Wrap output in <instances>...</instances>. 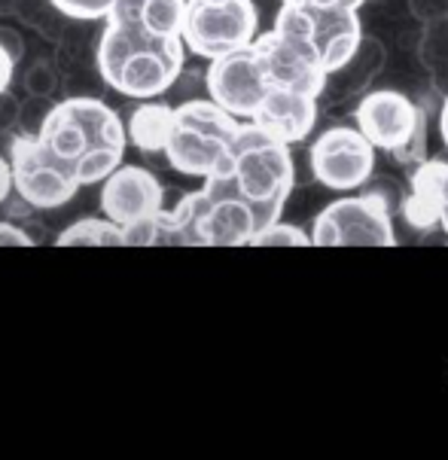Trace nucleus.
Segmentation results:
<instances>
[{
  "mask_svg": "<svg viewBox=\"0 0 448 460\" xmlns=\"http://www.w3.org/2000/svg\"><path fill=\"white\" fill-rule=\"evenodd\" d=\"M254 247H309V232L299 229V226H290V223H281L274 220L269 223L265 229H259L254 238H250Z\"/></svg>",
  "mask_w": 448,
  "mask_h": 460,
  "instance_id": "21",
  "label": "nucleus"
},
{
  "mask_svg": "<svg viewBox=\"0 0 448 460\" xmlns=\"http://www.w3.org/2000/svg\"><path fill=\"white\" fill-rule=\"evenodd\" d=\"M37 238L13 220H0V247H31Z\"/></svg>",
  "mask_w": 448,
  "mask_h": 460,
  "instance_id": "27",
  "label": "nucleus"
},
{
  "mask_svg": "<svg viewBox=\"0 0 448 460\" xmlns=\"http://www.w3.org/2000/svg\"><path fill=\"white\" fill-rule=\"evenodd\" d=\"M360 37H363V31H360V25H354V28L333 31L327 40L318 43L320 67H324V74H333V70H339L345 61H348L354 52H357Z\"/></svg>",
  "mask_w": 448,
  "mask_h": 460,
  "instance_id": "19",
  "label": "nucleus"
},
{
  "mask_svg": "<svg viewBox=\"0 0 448 460\" xmlns=\"http://www.w3.org/2000/svg\"><path fill=\"white\" fill-rule=\"evenodd\" d=\"M259 34V19L250 0H186L180 40L199 58H220Z\"/></svg>",
  "mask_w": 448,
  "mask_h": 460,
  "instance_id": "6",
  "label": "nucleus"
},
{
  "mask_svg": "<svg viewBox=\"0 0 448 460\" xmlns=\"http://www.w3.org/2000/svg\"><path fill=\"white\" fill-rule=\"evenodd\" d=\"M122 229L107 217H85L70 223L65 232H58L55 247H122Z\"/></svg>",
  "mask_w": 448,
  "mask_h": 460,
  "instance_id": "16",
  "label": "nucleus"
},
{
  "mask_svg": "<svg viewBox=\"0 0 448 460\" xmlns=\"http://www.w3.org/2000/svg\"><path fill=\"white\" fill-rule=\"evenodd\" d=\"M250 49H254L269 89H287V92H302V95L320 98L327 74L320 67L318 43L284 37L274 28H269L265 34L254 37Z\"/></svg>",
  "mask_w": 448,
  "mask_h": 460,
  "instance_id": "9",
  "label": "nucleus"
},
{
  "mask_svg": "<svg viewBox=\"0 0 448 460\" xmlns=\"http://www.w3.org/2000/svg\"><path fill=\"white\" fill-rule=\"evenodd\" d=\"M10 15L25 22L28 28L40 31L46 40H58L61 28H65V22H67V15H61L55 10L52 0H13Z\"/></svg>",
  "mask_w": 448,
  "mask_h": 460,
  "instance_id": "17",
  "label": "nucleus"
},
{
  "mask_svg": "<svg viewBox=\"0 0 448 460\" xmlns=\"http://www.w3.org/2000/svg\"><path fill=\"white\" fill-rule=\"evenodd\" d=\"M13 196V171H10V159H6V153L0 150V208L10 201Z\"/></svg>",
  "mask_w": 448,
  "mask_h": 460,
  "instance_id": "29",
  "label": "nucleus"
},
{
  "mask_svg": "<svg viewBox=\"0 0 448 460\" xmlns=\"http://www.w3.org/2000/svg\"><path fill=\"white\" fill-rule=\"evenodd\" d=\"M390 155H394V162H399V165H406V168H415V165H421V162L427 159V116L418 122L415 135L408 137L403 146L390 150Z\"/></svg>",
  "mask_w": 448,
  "mask_h": 460,
  "instance_id": "23",
  "label": "nucleus"
},
{
  "mask_svg": "<svg viewBox=\"0 0 448 460\" xmlns=\"http://www.w3.org/2000/svg\"><path fill=\"white\" fill-rule=\"evenodd\" d=\"M421 40H418V61L427 74H434L443 65H448V15L445 19L427 22L421 25Z\"/></svg>",
  "mask_w": 448,
  "mask_h": 460,
  "instance_id": "18",
  "label": "nucleus"
},
{
  "mask_svg": "<svg viewBox=\"0 0 448 460\" xmlns=\"http://www.w3.org/2000/svg\"><path fill=\"white\" fill-rule=\"evenodd\" d=\"M247 122H254L284 144H302L318 122V98L302 95V92L269 89Z\"/></svg>",
  "mask_w": 448,
  "mask_h": 460,
  "instance_id": "13",
  "label": "nucleus"
},
{
  "mask_svg": "<svg viewBox=\"0 0 448 460\" xmlns=\"http://www.w3.org/2000/svg\"><path fill=\"white\" fill-rule=\"evenodd\" d=\"M52 4H55V10L61 15H67V19L101 22L116 0H52Z\"/></svg>",
  "mask_w": 448,
  "mask_h": 460,
  "instance_id": "22",
  "label": "nucleus"
},
{
  "mask_svg": "<svg viewBox=\"0 0 448 460\" xmlns=\"http://www.w3.org/2000/svg\"><path fill=\"white\" fill-rule=\"evenodd\" d=\"M424 116H427V111L415 104L408 95H403V92L381 89L360 95L357 107H354V126L360 128V135L375 150L390 153L415 135V128H418Z\"/></svg>",
  "mask_w": 448,
  "mask_h": 460,
  "instance_id": "11",
  "label": "nucleus"
},
{
  "mask_svg": "<svg viewBox=\"0 0 448 460\" xmlns=\"http://www.w3.org/2000/svg\"><path fill=\"white\" fill-rule=\"evenodd\" d=\"M95 40V67L107 89L122 98L149 101L175 89L184 74L186 46L180 37H159L116 0Z\"/></svg>",
  "mask_w": 448,
  "mask_h": 460,
  "instance_id": "1",
  "label": "nucleus"
},
{
  "mask_svg": "<svg viewBox=\"0 0 448 460\" xmlns=\"http://www.w3.org/2000/svg\"><path fill=\"white\" fill-rule=\"evenodd\" d=\"M229 181L235 183L238 196L247 199L263 214L265 226L274 223L296 181L290 144L272 137L254 122L241 119L229 144Z\"/></svg>",
  "mask_w": 448,
  "mask_h": 460,
  "instance_id": "4",
  "label": "nucleus"
},
{
  "mask_svg": "<svg viewBox=\"0 0 448 460\" xmlns=\"http://www.w3.org/2000/svg\"><path fill=\"white\" fill-rule=\"evenodd\" d=\"M0 46L10 52V58L15 61V65L25 58V40H22L19 31L10 28V25H0Z\"/></svg>",
  "mask_w": 448,
  "mask_h": 460,
  "instance_id": "28",
  "label": "nucleus"
},
{
  "mask_svg": "<svg viewBox=\"0 0 448 460\" xmlns=\"http://www.w3.org/2000/svg\"><path fill=\"white\" fill-rule=\"evenodd\" d=\"M309 241L314 247H394L390 201L372 186L360 196L336 199L314 217Z\"/></svg>",
  "mask_w": 448,
  "mask_h": 460,
  "instance_id": "5",
  "label": "nucleus"
},
{
  "mask_svg": "<svg viewBox=\"0 0 448 460\" xmlns=\"http://www.w3.org/2000/svg\"><path fill=\"white\" fill-rule=\"evenodd\" d=\"M49 107H52V98H34V95H28L25 101H22V107H19V131H25V135H37L43 126V119H46V113H49Z\"/></svg>",
  "mask_w": 448,
  "mask_h": 460,
  "instance_id": "24",
  "label": "nucleus"
},
{
  "mask_svg": "<svg viewBox=\"0 0 448 460\" xmlns=\"http://www.w3.org/2000/svg\"><path fill=\"white\" fill-rule=\"evenodd\" d=\"M250 6L256 10L259 22H272L281 6H284V0H250Z\"/></svg>",
  "mask_w": 448,
  "mask_h": 460,
  "instance_id": "30",
  "label": "nucleus"
},
{
  "mask_svg": "<svg viewBox=\"0 0 448 460\" xmlns=\"http://www.w3.org/2000/svg\"><path fill=\"white\" fill-rule=\"evenodd\" d=\"M204 89H208L211 101H217L235 119H250L269 85H265L254 49L241 46L235 52L211 58L208 70H204Z\"/></svg>",
  "mask_w": 448,
  "mask_h": 460,
  "instance_id": "10",
  "label": "nucleus"
},
{
  "mask_svg": "<svg viewBox=\"0 0 448 460\" xmlns=\"http://www.w3.org/2000/svg\"><path fill=\"white\" fill-rule=\"evenodd\" d=\"M241 119L226 113L211 98H186L175 107L168 140L162 155L186 177H226L229 174V144Z\"/></svg>",
  "mask_w": 448,
  "mask_h": 460,
  "instance_id": "3",
  "label": "nucleus"
},
{
  "mask_svg": "<svg viewBox=\"0 0 448 460\" xmlns=\"http://www.w3.org/2000/svg\"><path fill=\"white\" fill-rule=\"evenodd\" d=\"M13 76H15V61L10 58V52H6L4 46H0V92L10 89Z\"/></svg>",
  "mask_w": 448,
  "mask_h": 460,
  "instance_id": "31",
  "label": "nucleus"
},
{
  "mask_svg": "<svg viewBox=\"0 0 448 460\" xmlns=\"http://www.w3.org/2000/svg\"><path fill=\"white\" fill-rule=\"evenodd\" d=\"M37 140L80 186H95L122 165L125 122L98 95H67L49 107Z\"/></svg>",
  "mask_w": 448,
  "mask_h": 460,
  "instance_id": "2",
  "label": "nucleus"
},
{
  "mask_svg": "<svg viewBox=\"0 0 448 460\" xmlns=\"http://www.w3.org/2000/svg\"><path fill=\"white\" fill-rule=\"evenodd\" d=\"M171 119H175V107L165 104V101H140L135 111L125 119V137L131 146H138L144 155H156L165 150V140H168Z\"/></svg>",
  "mask_w": 448,
  "mask_h": 460,
  "instance_id": "15",
  "label": "nucleus"
},
{
  "mask_svg": "<svg viewBox=\"0 0 448 460\" xmlns=\"http://www.w3.org/2000/svg\"><path fill=\"white\" fill-rule=\"evenodd\" d=\"M19 107H22V98H15L10 89L0 92V135L15 131V126H19Z\"/></svg>",
  "mask_w": 448,
  "mask_h": 460,
  "instance_id": "26",
  "label": "nucleus"
},
{
  "mask_svg": "<svg viewBox=\"0 0 448 460\" xmlns=\"http://www.w3.org/2000/svg\"><path fill=\"white\" fill-rule=\"evenodd\" d=\"M384 65H388V49H384V43L363 34L357 43V52H354L339 70L327 74L320 95H324L329 104H342V101H348V98L363 95L369 89V83L384 70Z\"/></svg>",
  "mask_w": 448,
  "mask_h": 460,
  "instance_id": "14",
  "label": "nucleus"
},
{
  "mask_svg": "<svg viewBox=\"0 0 448 460\" xmlns=\"http://www.w3.org/2000/svg\"><path fill=\"white\" fill-rule=\"evenodd\" d=\"M6 137L10 140H6L4 153L13 171V192L31 210H55L76 199L83 186L43 150L37 135H25V131L13 135L10 131Z\"/></svg>",
  "mask_w": 448,
  "mask_h": 460,
  "instance_id": "7",
  "label": "nucleus"
},
{
  "mask_svg": "<svg viewBox=\"0 0 448 460\" xmlns=\"http://www.w3.org/2000/svg\"><path fill=\"white\" fill-rule=\"evenodd\" d=\"M430 85H434V92H439V95H448V65L430 74Z\"/></svg>",
  "mask_w": 448,
  "mask_h": 460,
  "instance_id": "32",
  "label": "nucleus"
},
{
  "mask_svg": "<svg viewBox=\"0 0 448 460\" xmlns=\"http://www.w3.org/2000/svg\"><path fill=\"white\" fill-rule=\"evenodd\" d=\"M311 174L333 192L363 190L375 171V146L357 126H333L309 146Z\"/></svg>",
  "mask_w": 448,
  "mask_h": 460,
  "instance_id": "8",
  "label": "nucleus"
},
{
  "mask_svg": "<svg viewBox=\"0 0 448 460\" xmlns=\"http://www.w3.org/2000/svg\"><path fill=\"white\" fill-rule=\"evenodd\" d=\"M408 15L421 25L436 19H445L448 15V0H408Z\"/></svg>",
  "mask_w": 448,
  "mask_h": 460,
  "instance_id": "25",
  "label": "nucleus"
},
{
  "mask_svg": "<svg viewBox=\"0 0 448 460\" xmlns=\"http://www.w3.org/2000/svg\"><path fill=\"white\" fill-rule=\"evenodd\" d=\"M22 89L34 98H52L61 89V74L55 58H34L22 74Z\"/></svg>",
  "mask_w": 448,
  "mask_h": 460,
  "instance_id": "20",
  "label": "nucleus"
},
{
  "mask_svg": "<svg viewBox=\"0 0 448 460\" xmlns=\"http://www.w3.org/2000/svg\"><path fill=\"white\" fill-rule=\"evenodd\" d=\"M101 214L120 229L144 223L165 208V186L149 168L122 165L101 181Z\"/></svg>",
  "mask_w": 448,
  "mask_h": 460,
  "instance_id": "12",
  "label": "nucleus"
}]
</instances>
